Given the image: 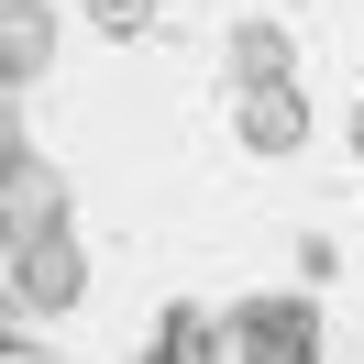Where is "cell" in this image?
<instances>
[{
	"instance_id": "cell-1",
	"label": "cell",
	"mask_w": 364,
	"mask_h": 364,
	"mask_svg": "<svg viewBox=\"0 0 364 364\" xmlns=\"http://www.w3.org/2000/svg\"><path fill=\"white\" fill-rule=\"evenodd\" d=\"M77 298H89V254H77V232H67V221H45V232H11V309H33V320H67Z\"/></svg>"
},
{
	"instance_id": "cell-2",
	"label": "cell",
	"mask_w": 364,
	"mask_h": 364,
	"mask_svg": "<svg viewBox=\"0 0 364 364\" xmlns=\"http://www.w3.org/2000/svg\"><path fill=\"white\" fill-rule=\"evenodd\" d=\"M221 353H254V364H309L320 353V309L309 298H243L221 320Z\"/></svg>"
},
{
	"instance_id": "cell-3",
	"label": "cell",
	"mask_w": 364,
	"mask_h": 364,
	"mask_svg": "<svg viewBox=\"0 0 364 364\" xmlns=\"http://www.w3.org/2000/svg\"><path fill=\"white\" fill-rule=\"evenodd\" d=\"M0 210H11V232H45V221H67V177H55V166L23 144V122L0 133Z\"/></svg>"
},
{
	"instance_id": "cell-4",
	"label": "cell",
	"mask_w": 364,
	"mask_h": 364,
	"mask_svg": "<svg viewBox=\"0 0 364 364\" xmlns=\"http://www.w3.org/2000/svg\"><path fill=\"white\" fill-rule=\"evenodd\" d=\"M232 133H243L254 155H298V144H309V100H298V77L232 89Z\"/></svg>"
},
{
	"instance_id": "cell-5",
	"label": "cell",
	"mask_w": 364,
	"mask_h": 364,
	"mask_svg": "<svg viewBox=\"0 0 364 364\" xmlns=\"http://www.w3.org/2000/svg\"><path fill=\"white\" fill-rule=\"evenodd\" d=\"M45 67H55V11L45 0H11V11H0V77L23 89V77H45Z\"/></svg>"
},
{
	"instance_id": "cell-6",
	"label": "cell",
	"mask_w": 364,
	"mask_h": 364,
	"mask_svg": "<svg viewBox=\"0 0 364 364\" xmlns=\"http://www.w3.org/2000/svg\"><path fill=\"white\" fill-rule=\"evenodd\" d=\"M221 67H232V89H265V77H298V45H287V23H232Z\"/></svg>"
},
{
	"instance_id": "cell-7",
	"label": "cell",
	"mask_w": 364,
	"mask_h": 364,
	"mask_svg": "<svg viewBox=\"0 0 364 364\" xmlns=\"http://www.w3.org/2000/svg\"><path fill=\"white\" fill-rule=\"evenodd\" d=\"M155 353H166V364H199V353H221V320H199V309H166V320H155Z\"/></svg>"
},
{
	"instance_id": "cell-8",
	"label": "cell",
	"mask_w": 364,
	"mask_h": 364,
	"mask_svg": "<svg viewBox=\"0 0 364 364\" xmlns=\"http://www.w3.org/2000/svg\"><path fill=\"white\" fill-rule=\"evenodd\" d=\"M89 23L111 33V45H133V33H155V0H89Z\"/></svg>"
},
{
	"instance_id": "cell-9",
	"label": "cell",
	"mask_w": 364,
	"mask_h": 364,
	"mask_svg": "<svg viewBox=\"0 0 364 364\" xmlns=\"http://www.w3.org/2000/svg\"><path fill=\"white\" fill-rule=\"evenodd\" d=\"M353 155H364V100H353Z\"/></svg>"
}]
</instances>
